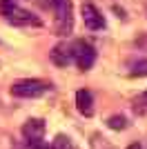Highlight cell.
Segmentation results:
<instances>
[{
    "label": "cell",
    "instance_id": "1",
    "mask_svg": "<svg viewBox=\"0 0 147 149\" xmlns=\"http://www.w3.org/2000/svg\"><path fill=\"white\" fill-rule=\"evenodd\" d=\"M0 16L11 27H43V20L34 11L24 9L18 0H0Z\"/></svg>",
    "mask_w": 147,
    "mask_h": 149
},
{
    "label": "cell",
    "instance_id": "2",
    "mask_svg": "<svg viewBox=\"0 0 147 149\" xmlns=\"http://www.w3.org/2000/svg\"><path fill=\"white\" fill-rule=\"evenodd\" d=\"M45 9H51L56 18V33L69 36L74 31V5L71 0H43Z\"/></svg>",
    "mask_w": 147,
    "mask_h": 149
},
{
    "label": "cell",
    "instance_id": "3",
    "mask_svg": "<svg viewBox=\"0 0 147 149\" xmlns=\"http://www.w3.org/2000/svg\"><path fill=\"white\" fill-rule=\"evenodd\" d=\"M9 91H11L13 98L36 100V98H43L45 93L51 91V82L40 80V78H20V80L11 82Z\"/></svg>",
    "mask_w": 147,
    "mask_h": 149
},
{
    "label": "cell",
    "instance_id": "4",
    "mask_svg": "<svg viewBox=\"0 0 147 149\" xmlns=\"http://www.w3.org/2000/svg\"><path fill=\"white\" fill-rule=\"evenodd\" d=\"M74 65L80 69V71H89V69L96 65V47L87 40H74Z\"/></svg>",
    "mask_w": 147,
    "mask_h": 149
},
{
    "label": "cell",
    "instance_id": "5",
    "mask_svg": "<svg viewBox=\"0 0 147 149\" xmlns=\"http://www.w3.org/2000/svg\"><path fill=\"white\" fill-rule=\"evenodd\" d=\"M80 16H83V22H85V27L89 31H100L107 27V20H105L103 11L96 5H92V2H83L80 5Z\"/></svg>",
    "mask_w": 147,
    "mask_h": 149
},
{
    "label": "cell",
    "instance_id": "6",
    "mask_svg": "<svg viewBox=\"0 0 147 149\" xmlns=\"http://www.w3.org/2000/svg\"><path fill=\"white\" fill-rule=\"evenodd\" d=\"M20 134H22V138H24V143H27V145L43 143L45 134H47V125H45L43 118H29L27 123L22 125Z\"/></svg>",
    "mask_w": 147,
    "mask_h": 149
},
{
    "label": "cell",
    "instance_id": "7",
    "mask_svg": "<svg viewBox=\"0 0 147 149\" xmlns=\"http://www.w3.org/2000/svg\"><path fill=\"white\" fill-rule=\"evenodd\" d=\"M49 60L56 67H69L74 65V45L67 40H60L58 45H54V49L49 51Z\"/></svg>",
    "mask_w": 147,
    "mask_h": 149
},
{
    "label": "cell",
    "instance_id": "8",
    "mask_svg": "<svg viewBox=\"0 0 147 149\" xmlns=\"http://www.w3.org/2000/svg\"><path fill=\"white\" fill-rule=\"evenodd\" d=\"M76 109L85 118H92L94 116V93L89 89H78L76 91Z\"/></svg>",
    "mask_w": 147,
    "mask_h": 149
},
{
    "label": "cell",
    "instance_id": "9",
    "mask_svg": "<svg viewBox=\"0 0 147 149\" xmlns=\"http://www.w3.org/2000/svg\"><path fill=\"white\" fill-rule=\"evenodd\" d=\"M127 74L134 78H145L147 76V56H134L127 60Z\"/></svg>",
    "mask_w": 147,
    "mask_h": 149
},
{
    "label": "cell",
    "instance_id": "10",
    "mask_svg": "<svg viewBox=\"0 0 147 149\" xmlns=\"http://www.w3.org/2000/svg\"><path fill=\"white\" fill-rule=\"evenodd\" d=\"M107 127L114 129V131H125L129 127V120H127V116H123V113H114V116L107 118Z\"/></svg>",
    "mask_w": 147,
    "mask_h": 149
},
{
    "label": "cell",
    "instance_id": "11",
    "mask_svg": "<svg viewBox=\"0 0 147 149\" xmlns=\"http://www.w3.org/2000/svg\"><path fill=\"white\" fill-rule=\"evenodd\" d=\"M132 109H134L136 116H147V89L143 93H138L132 102Z\"/></svg>",
    "mask_w": 147,
    "mask_h": 149
},
{
    "label": "cell",
    "instance_id": "12",
    "mask_svg": "<svg viewBox=\"0 0 147 149\" xmlns=\"http://www.w3.org/2000/svg\"><path fill=\"white\" fill-rule=\"evenodd\" d=\"M51 149H74L71 138L65 136V134H58V136L54 138V143H51Z\"/></svg>",
    "mask_w": 147,
    "mask_h": 149
},
{
    "label": "cell",
    "instance_id": "13",
    "mask_svg": "<svg viewBox=\"0 0 147 149\" xmlns=\"http://www.w3.org/2000/svg\"><path fill=\"white\" fill-rule=\"evenodd\" d=\"M24 149H51V147L43 140V143H34V145H27V143H24Z\"/></svg>",
    "mask_w": 147,
    "mask_h": 149
},
{
    "label": "cell",
    "instance_id": "14",
    "mask_svg": "<svg viewBox=\"0 0 147 149\" xmlns=\"http://www.w3.org/2000/svg\"><path fill=\"white\" fill-rule=\"evenodd\" d=\"M127 149H143V147H141V145H138V143H134V145H129Z\"/></svg>",
    "mask_w": 147,
    "mask_h": 149
}]
</instances>
